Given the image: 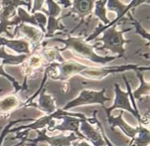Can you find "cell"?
<instances>
[{"mask_svg":"<svg viewBox=\"0 0 150 146\" xmlns=\"http://www.w3.org/2000/svg\"><path fill=\"white\" fill-rule=\"evenodd\" d=\"M13 37H21L22 39L28 42L32 48V52L39 51L45 44L43 39H45V33L39 28L32 26L27 23H20L16 26Z\"/></svg>","mask_w":150,"mask_h":146,"instance_id":"6","label":"cell"},{"mask_svg":"<svg viewBox=\"0 0 150 146\" xmlns=\"http://www.w3.org/2000/svg\"><path fill=\"white\" fill-rule=\"evenodd\" d=\"M46 73L44 72V76L42 81L41 83V86L40 87V90L35 94V96H32L30 99H28L23 105L25 106H33L34 107L38 108L40 110L45 112L46 115L51 114L57 110L55 105V98L52 96V95L46 94L45 88L43 87L45 81L47 80Z\"/></svg>","mask_w":150,"mask_h":146,"instance_id":"8","label":"cell"},{"mask_svg":"<svg viewBox=\"0 0 150 146\" xmlns=\"http://www.w3.org/2000/svg\"><path fill=\"white\" fill-rule=\"evenodd\" d=\"M136 73L140 80V86L135 91H133V93H132V96L134 99H141L143 96L149 98L150 94L149 83L144 80L143 73L140 71H136Z\"/></svg>","mask_w":150,"mask_h":146,"instance_id":"21","label":"cell"},{"mask_svg":"<svg viewBox=\"0 0 150 146\" xmlns=\"http://www.w3.org/2000/svg\"><path fill=\"white\" fill-rule=\"evenodd\" d=\"M44 67L47 77L60 81H66L89 67L74 60L64 61L61 63H51L45 64Z\"/></svg>","mask_w":150,"mask_h":146,"instance_id":"3","label":"cell"},{"mask_svg":"<svg viewBox=\"0 0 150 146\" xmlns=\"http://www.w3.org/2000/svg\"><path fill=\"white\" fill-rule=\"evenodd\" d=\"M45 45L46 43L44 44L43 46L42 47L40 52L44 61H46V64H45L44 65L55 62L61 63L65 61L60 54L61 52L59 51V48H58L57 46L46 47Z\"/></svg>","mask_w":150,"mask_h":146,"instance_id":"19","label":"cell"},{"mask_svg":"<svg viewBox=\"0 0 150 146\" xmlns=\"http://www.w3.org/2000/svg\"><path fill=\"white\" fill-rule=\"evenodd\" d=\"M53 40L64 44V48H59L61 53L68 50V51H72L73 55H76L79 58L86 59L95 64L105 65L118 58L117 55L102 56V55H98L95 52V48H97L98 44H95L93 45H89V43H87L88 42L85 40L84 36H73L68 35L66 39L55 38Z\"/></svg>","mask_w":150,"mask_h":146,"instance_id":"1","label":"cell"},{"mask_svg":"<svg viewBox=\"0 0 150 146\" xmlns=\"http://www.w3.org/2000/svg\"><path fill=\"white\" fill-rule=\"evenodd\" d=\"M37 51L32 52V53L28 55L27 58L21 64L23 66L22 72L24 76V83L22 85L23 90L27 89V85L26 83L27 77L33 76L34 73L36 72V70L39 69V68H40L43 65V58L41 54L37 53Z\"/></svg>","mask_w":150,"mask_h":146,"instance_id":"11","label":"cell"},{"mask_svg":"<svg viewBox=\"0 0 150 146\" xmlns=\"http://www.w3.org/2000/svg\"><path fill=\"white\" fill-rule=\"evenodd\" d=\"M4 64H2V63L0 64V75L3 76L4 77H6V78H7L9 81L11 82L12 84H13V86L14 87V88H15V92H16V93H18V91H23V87H22V86H21V85L19 84L17 80L14 78V77H12L11 75H10L9 74H7V73L4 71Z\"/></svg>","mask_w":150,"mask_h":146,"instance_id":"26","label":"cell"},{"mask_svg":"<svg viewBox=\"0 0 150 146\" xmlns=\"http://www.w3.org/2000/svg\"><path fill=\"white\" fill-rule=\"evenodd\" d=\"M21 100L16 94H10L0 98V115H9L21 106Z\"/></svg>","mask_w":150,"mask_h":146,"instance_id":"18","label":"cell"},{"mask_svg":"<svg viewBox=\"0 0 150 146\" xmlns=\"http://www.w3.org/2000/svg\"><path fill=\"white\" fill-rule=\"evenodd\" d=\"M35 121V118H19V119L14 120V121H11L9 122V124L4 127V129L1 131V134H0V146H1V144H2V142L4 140V137H6L7 134L9 133H11V127L13 126H14L15 124H18V123L22 122V121Z\"/></svg>","mask_w":150,"mask_h":146,"instance_id":"24","label":"cell"},{"mask_svg":"<svg viewBox=\"0 0 150 146\" xmlns=\"http://www.w3.org/2000/svg\"><path fill=\"white\" fill-rule=\"evenodd\" d=\"M58 119H62V123L58 125H54L49 131H53L54 130H59L61 131H70L75 133L76 136L80 139H85L83 134L79 131V126H80L81 118L77 117H73L71 115H62L59 117Z\"/></svg>","mask_w":150,"mask_h":146,"instance_id":"14","label":"cell"},{"mask_svg":"<svg viewBox=\"0 0 150 146\" xmlns=\"http://www.w3.org/2000/svg\"><path fill=\"white\" fill-rule=\"evenodd\" d=\"M43 4L44 0H35V3H34V6L33 8H32V13H36V11H38V10H41Z\"/></svg>","mask_w":150,"mask_h":146,"instance_id":"28","label":"cell"},{"mask_svg":"<svg viewBox=\"0 0 150 146\" xmlns=\"http://www.w3.org/2000/svg\"><path fill=\"white\" fill-rule=\"evenodd\" d=\"M129 16H130V20L133 21L132 23L134 25L135 28H136V33L137 34L140 35L141 36H142L144 39H146L147 40L148 44H149V34L145 29H143V27H142V25L140 24V23L139 21H137L134 18H133V17L130 15V14H129Z\"/></svg>","mask_w":150,"mask_h":146,"instance_id":"27","label":"cell"},{"mask_svg":"<svg viewBox=\"0 0 150 146\" xmlns=\"http://www.w3.org/2000/svg\"><path fill=\"white\" fill-rule=\"evenodd\" d=\"M114 93H115V99H114V104L109 107H106L105 106L102 107L105 111L106 115H111V112L115 109H122L124 110L128 111L131 114H133L136 119L138 120L139 124H141L142 118H141V114L139 112L135 110L130 103V98H129L128 91L125 92L120 88L118 83H114Z\"/></svg>","mask_w":150,"mask_h":146,"instance_id":"10","label":"cell"},{"mask_svg":"<svg viewBox=\"0 0 150 146\" xmlns=\"http://www.w3.org/2000/svg\"><path fill=\"white\" fill-rule=\"evenodd\" d=\"M150 142V131L143 125L139 124L138 132L129 146H148Z\"/></svg>","mask_w":150,"mask_h":146,"instance_id":"20","label":"cell"},{"mask_svg":"<svg viewBox=\"0 0 150 146\" xmlns=\"http://www.w3.org/2000/svg\"><path fill=\"white\" fill-rule=\"evenodd\" d=\"M79 131L83 134L85 139L91 142L94 146H105L106 145L102 134L91 125L86 117L81 118Z\"/></svg>","mask_w":150,"mask_h":146,"instance_id":"12","label":"cell"},{"mask_svg":"<svg viewBox=\"0 0 150 146\" xmlns=\"http://www.w3.org/2000/svg\"><path fill=\"white\" fill-rule=\"evenodd\" d=\"M123 112H124L123 111H121L120 115L117 117H114L111 115H107V121L111 126V128L112 131H114L115 127H119L125 133V134L133 140L138 132V126L136 128H134L127 124L123 119Z\"/></svg>","mask_w":150,"mask_h":146,"instance_id":"15","label":"cell"},{"mask_svg":"<svg viewBox=\"0 0 150 146\" xmlns=\"http://www.w3.org/2000/svg\"><path fill=\"white\" fill-rule=\"evenodd\" d=\"M0 46H6L18 54L29 55L32 53L30 45L24 39H7L0 36Z\"/></svg>","mask_w":150,"mask_h":146,"instance_id":"16","label":"cell"},{"mask_svg":"<svg viewBox=\"0 0 150 146\" xmlns=\"http://www.w3.org/2000/svg\"><path fill=\"white\" fill-rule=\"evenodd\" d=\"M106 1L107 0H100L97 1L95 10V15L103 22L105 26L110 23L109 20L106 17V10L105 7Z\"/></svg>","mask_w":150,"mask_h":146,"instance_id":"23","label":"cell"},{"mask_svg":"<svg viewBox=\"0 0 150 146\" xmlns=\"http://www.w3.org/2000/svg\"><path fill=\"white\" fill-rule=\"evenodd\" d=\"M46 2L48 4V11H45V13L48 14V18H57L61 13L60 7L54 0H47Z\"/></svg>","mask_w":150,"mask_h":146,"instance_id":"25","label":"cell"},{"mask_svg":"<svg viewBox=\"0 0 150 146\" xmlns=\"http://www.w3.org/2000/svg\"><path fill=\"white\" fill-rule=\"evenodd\" d=\"M18 145H21V146H25L24 142H19Z\"/></svg>","mask_w":150,"mask_h":146,"instance_id":"30","label":"cell"},{"mask_svg":"<svg viewBox=\"0 0 150 146\" xmlns=\"http://www.w3.org/2000/svg\"><path fill=\"white\" fill-rule=\"evenodd\" d=\"M62 115H71V116L77 117L79 118H86V116L83 114L77 113V112L71 113V112H67L66 111L62 110V109H58L53 113L43 115V116L38 118V120H35V122H33L32 124L26 126H21L10 129L11 132H16V131H21V130L26 129V131H23V132L18 133L17 136L12 138V140H16V139H21H21L26 138V136L27 135L29 131H30V130H38L40 129V128H45L46 126H49L51 124V121L54 120V118H58L59 117L62 116Z\"/></svg>","mask_w":150,"mask_h":146,"instance_id":"5","label":"cell"},{"mask_svg":"<svg viewBox=\"0 0 150 146\" xmlns=\"http://www.w3.org/2000/svg\"><path fill=\"white\" fill-rule=\"evenodd\" d=\"M77 146H92V145H90L89 144H88L86 142L82 141V142H79V144L77 145Z\"/></svg>","mask_w":150,"mask_h":146,"instance_id":"29","label":"cell"},{"mask_svg":"<svg viewBox=\"0 0 150 146\" xmlns=\"http://www.w3.org/2000/svg\"><path fill=\"white\" fill-rule=\"evenodd\" d=\"M18 17L20 23H27L39 28L45 34V26L47 24V18L44 14L41 13H34L32 15L26 13L23 8H18Z\"/></svg>","mask_w":150,"mask_h":146,"instance_id":"13","label":"cell"},{"mask_svg":"<svg viewBox=\"0 0 150 146\" xmlns=\"http://www.w3.org/2000/svg\"><path fill=\"white\" fill-rule=\"evenodd\" d=\"M38 133V137L35 139L23 138L21 140L22 142L28 141L30 142V144H24L26 146H36L38 142H46L50 146H70L71 142L74 140L80 139L76 134L72 132L69 136H64V134H59V135L48 137L46 134L47 129L43 128L42 130H35Z\"/></svg>","mask_w":150,"mask_h":146,"instance_id":"9","label":"cell"},{"mask_svg":"<svg viewBox=\"0 0 150 146\" xmlns=\"http://www.w3.org/2000/svg\"><path fill=\"white\" fill-rule=\"evenodd\" d=\"M28 55L25 54L20 55H11L5 51L4 46H0V58L2 59V64L18 65L21 64L27 58Z\"/></svg>","mask_w":150,"mask_h":146,"instance_id":"22","label":"cell"},{"mask_svg":"<svg viewBox=\"0 0 150 146\" xmlns=\"http://www.w3.org/2000/svg\"><path fill=\"white\" fill-rule=\"evenodd\" d=\"M105 88L101 89L100 91L92 90H82L79 96L76 99L67 102L62 108V110L67 111L71 108L86 105L99 104L102 107L105 106V102L109 101L110 98L105 96Z\"/></svg>","mask_w":150,"mask_h":146,"instance_id":"7","label":"cell"},{"mask_svg":"<svg viewBox=\"0 0 150 146\" xmlns=\"http://www.w3.org/2000/svg\"><path fill=\"white\" fill-rule=\"evenodd\" d=\"M95 0H73L72 13L81 19V23L85 17L91 14L94 8Z\"/></svg>","mask_w":150,"mask_h":146,"instance_id":"17","label":"cell"},{"mask_svg":"<svg viewBox=\"0 0 150 146\" xmlns=\"http://www.w3.org/2000/svg\"><path fill=\"white\" fill-rule=\"evenodd\" d=\"M128 70L140 72L145 71V70L149 71V67H140L138 64H125V65L113 66V67H89L88 69L81 72L79 74L89 80H100L103 78H105L108 74L123 72Z\"/></svg>","mask_w":150,"mask_h":146,"instance_id":"4","label":"cell"},{"mask_svg":"<svg viewBox=\"0 0 150 146\" xmlns=\"http://www.w3.org/2000/svg\"><path fill=\"white\" fill-rule=\"evenodd\" d=\"M131 28L125 29L124 30L118 31L117 29V23L109 26L102 32L103 36L100 38H97V41H101L103 42L102 46H97L95 48L98 51H110L113 53H117L118 58L125 56V45L131 40L125 39L123 36L125 32L131 31Z\"/></svg>","mask_w":150,"mask_h":146,"instance_id":"2","label":"cell"}]
</instances>
